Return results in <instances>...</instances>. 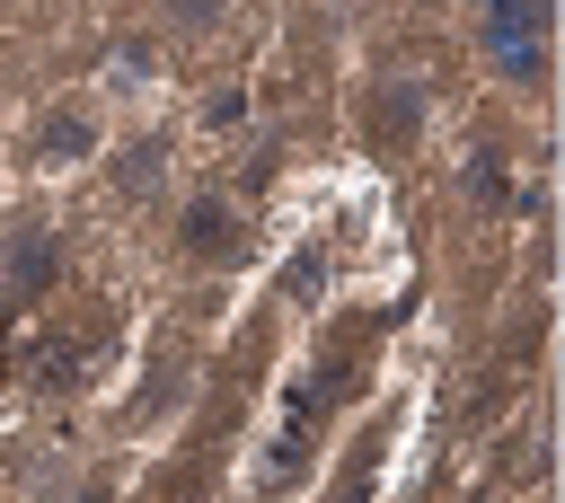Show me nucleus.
I'll return each mask as SVG.
<instances>
[{"instance_id":"4","label":"nucleus","mask_w":565,"mask_h":503,"mask_svg":"<svg viewBox=\"0 0 565 503\" xmlns=\"http://www.w3.org/2000/svg\"><path fill=\"white\" fill-rule=\"evenodd\" d=\"M185 247L203 256V247H230V212L221 203H185Z\"/></svg>"},{"instance_id":"7","label":"nucleus","mask_w":565,"mask_h":503,"mask_svg":"<svg viewBox=\"0 0 565 503\" xmlns=\"http://www.w3.org/2000/svg\"><path fill=\"white\" fill-rule=\"evenodd\" d=\"M62 503H106V485H79V494H62Z\"/></svg>"},{"instance_id":"3","label":"nucleus","mask_w":565,"mask_h":503,"mask_svg":"<svg viewBox=\"0 0 565 503\" xmlns=\"http://www.w3.org/2000/svg\"><path fill=\"white\" fill-rule=\"evenodd\" d=\"M415 106H424V97H415L406 79H397V88H380V106H371V141H380V150H397V141L415 132Z\"/></svg>"},{"instance_id":"2","label":"nucleus","mask_w":565,"mask_h":503,"mask_svg":"<svg viewBox=\"0 0 565 503\" xmlns=\"http://www.w3.org/2000/svg\"><path fill=\"white\" fill-rule=\"evenodd\" d=\"M539 44H547V9H486V53L521 79H539Z\"/></svg>"},{"instance_id":"6","label":"nucleus","mask_w":565,"mask_h":503,"mask_svg":"<svg viewBox=\"0 0 565 503\" xmlns=\"http://www.w3.org/2000/svg\"><path fill=\"white\" fill-rule=\"evenodd\" d=\"M468 185H477V194H486V203H494V194H503V168H494V159H486V150H477V159H468Z\"/></svg>"},{"instance_id":"1","label":"nucleus","mask_w":565,"mask_h":503,"mask_svg":"<svg viewBox=\"0 0 565 503\" xmlns=\"http://www.w3.org/2000/svg\"><path fill=\"white\" fill-rule=\"evenodd\" d=\"M97 362H106V327H88V335H44V344L26 353V379H35V388H79Z\"/></svg>"},{"instance_id":"5","label":"nucleus","mask_w":565,"mask_h":503,"mask_svg":"<svg viewBox=\"0 0 565 503\" xmlns=\"http://www.w3.org/2000/svg\"><path fill=\"white\" fill-rule=\"evenodd\" d=\"M88 141H97V132H88V124H79V115H62V124H44V132H35V150H44V159H62V150H71V159H79V150H88Z\"/></svg>"}]
</instances>
